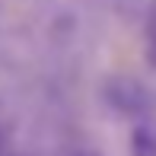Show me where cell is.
Masks as SVG:
<instances>
[{"label": "cell", "instance_id": "2", "mask_svg": "<svg viewBox=\"0 0 156 156\" xmlns=\"http://www.w3.org/2000/svg\"><path fill=\"white\" fill-rule=\"evenodd\" d=\"M131 156H156V131L140 124L131 134Z\"/></svg>", "mask_w": 156, "mask_h": 156}, {"label": "cell", "instance_id": "3", "mask_svg": "<svg viewBox=\"0 0 156 156\" xmlns=\"http://www.w3.org/2000/svg\"><path fill=\"white\" fill-rule=\"evenodd\" d=\"M83 156H99V153H83Z\"/></svg>", "mask_w": 156, "mask_h": 156}, {"label": "cell", "instance_id": "1", "mask_svg": "<svg viewBox=\"0 0 156 156\" xmlns=\"http://www.w3.org/2000/svg\"><path fill=\"white\" fill-rule=\"evenodd\" d=\"M102 99L108 102L112 112H118V115H124V118H140V115H147L150 105H153L150 89H147L140 80L127 76V73L108 76L105 86H102Z\"/></svg>", "mask_w": 156, "mask_h": 156}]
</instances>
